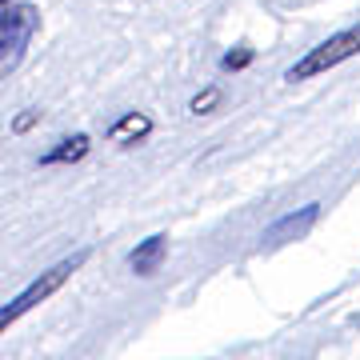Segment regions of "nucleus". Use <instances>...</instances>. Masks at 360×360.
<instances>
[{"label":"nucleus","mask_w":360,"mask_h":360,"mask_svg":"<svg viewBox=\"0 0 360 360\" xmlns=\"http://www.w3.org/2000/svg\"><path fill=\"white\" fill-rule=\"evenodd\" d=\"M153 132V120L144 112H129V116H120L112 129H108V141L112 144H129V141H141V136H148Z\"/></svg>","instance_id":"nucleus-6"},{"label":"nucleus","mask_w":360,"mask_h":360,"mask_svg":"<svg viewBox=\"0 0 360 360\" xmlns=\"http://www.w3.org/2000/svg\"><path fill=\"white\" fill-rule=\"evenodd\" d=\"M40 13L32 4H16V0H0V77H8L20 60H25L28 40L37 37Z\"/></svg>","instance_id":"nucleus-1"},{"label":"nucleus","mask_w":360,"mask_h":360,"mask_svg":"<svg viewBox=\"0 0 360 360\" xmlns=\"http://www.w3.org/2000/svg\"><path fill=\"white\" fill-rule=\"evenodd\" d=\"M352 56H360V25L345 28V32L328 37L324 44L309 49L292 68H288V72H284V80H292V84H296V80H312V77H321V72H328V68L352 60Z\"/></svg>","instance_id":"nucleus-3"},{"label":"nucleus","mask_w":360,"mask_h":360,"mask_svg":"<svg viewBox=\"0 0 360 360\" xmlns=\"http://www.w3.org/2000/svg\"><path fill=\"white\" fill-rule=\"evenodd\" d=\"M165 236H148L144 245H136L129 252V269L136 272V276H153L156 269H160V260H165Z\"/></svg>","instance_id":"nucleus-5"},{"label":"nucleus","mask_w":360,"mask_h":360,"mask_svg":"<svg viewBox=\"0 0 360 360\" xmlns=\"http://www.w3.org/2000/svg\"><path fill=\"white\" fill-rule=\"evenodd\" d=\"M84 260H89V252H77V257H68V260H60V264H52V269L40 272V276L28 284L20 296H13L8 304H0V333H4L8 324H16L25 312H32L37 304H44V300H49L56 288H65V281L80 269V264H84Z\"/></svg>","instance_id":"nucleus-2"},{"label":"nucleus","mask_w":360,"mask_h":360,"mask_svg":"<svg viewBox=\"0 0 360 360\" xmlns=\"http://www.w3.org/2000/svg\"><path fill=\"white\" fill-rule=\"evenodd\" d=\"M37 116H40V112H25V116H16L13 132H28V129H32V124H37Z\"/></svg>","instance_id":"nucleus-10"},{"label":"nucleus","mask_w":360,"mask_h":360,"mask_svg":"<svg viewBox=\"0 0 360 360\" xmlns=\"http://www.w3.org/2000/svg\"><path fill=\"white\" fill-rule=\"evenodd\" d=\"M220 65L229 68V72H236V68H245V65H252V49H240V52H229Z\"/></svg>","instance_id":"nucleus-9"},{"label":"nucleus","mask_w":360,"mask_h":360,"mask_svg":"<svg viewBox=\"0 0 360 360\" xmlns=\"http://www.w3.org/2000/svg\"><path fill=\"white\" fill-rule=\"evenodd\" d=\"M217 101H220V89H205L200 96H193V104H188V112H193V116H200V112H208V108H217Z\"/></svg>","instance_id":"nucleus-8"},{"label":"nucleus","mask_w":360,"mask_h":360,"mask_svg":"<svg viewBox=\"0 0 360 360\" xmlns=\"http://www.w3.org/2000/svg\"><path fill=\"white\" fill-rule=\"evenodd\" d=\"M316 217H321V205H304L300 212H288L284 220H276L269 232H264V240L269 245H284V240H296V236H304V232L316 224Z\"/></svg>","instance_id":"nucleus-4"},{"label":"nucleus","mask_w":360,"mask_h":360,"mask_svg":"<svg viewBox=\"0 0 360 360\" xmlns=\"http://www.w3.org/2000/svg\"><path fill=\"white\" fill-rule=\"evenodd\" d=\"M84 153H89V136H84V132H77V136L60 141L56 148H49V153L40 156V165H72V160H80Z\"/></svg>","instance_id":"nucleus-7"}]
</instances>
